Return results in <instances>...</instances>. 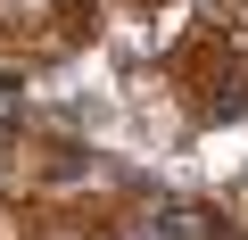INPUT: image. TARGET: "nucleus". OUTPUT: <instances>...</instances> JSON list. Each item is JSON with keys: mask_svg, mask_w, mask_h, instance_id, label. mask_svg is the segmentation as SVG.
I'll list each match as a JSON object with an SVG mask.
<instances>
[{"mask_svg": "<svg viewBox=\"0 0 248 240\" xmlns=\"http://www.w3.org/2000/svg\"><path fill=\"white\" fill-rule=\"evenodd\" d=\"M149 232H157V240H232V224H223L215 207H166Z\"/></svg>", "mask_w": 248, "mask_h": 240, "instance_id": "f257e3e1", "label": "nucleus"}, {"mask_svg": "<svg viewBox=\"0 0 248 240\" xmlns=\"http://www.w3.org/2000/svg\"><path fill=\"white\" fill-rule=\"evenodd\" d=\"M116 240H157V232H116Z\"/></svg>", "mask_w": 248, "mask_h": 240, "instance_id": "f03ea898", "label": "nucleus"}]
</instances>
